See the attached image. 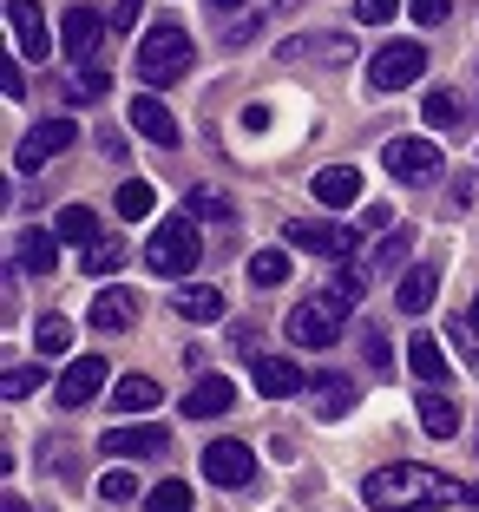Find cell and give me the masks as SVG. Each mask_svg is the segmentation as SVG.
Here are the masks:
<instances>
[{"label": "cell", "instance_id": "obj_1", "mask_svg": "<svg viewBox=\"0 0 479 512\" xmlns=\"http://www.w3.org/2000/svg\"><path fill=\"white\" fill-rule=\"evenodd\" d=\"M361 499L375 512H401V506H420V499H453V486H447V473H427V467H381V473H368L361 480Z\"/></svg>", "mask_w": 479, "mask_h": 512}, {"label": "cell", "instance_id": "obj_2", "mask_svg": "<svg viewBox=\"0 0 479 512\" xmlns=\"http://www.w3.org/2000/svg\"><path fill=\"white\" fill-rule=\"evenodd\" d=\"M197 256H204V237H197V217H165V224L145 237V263L158 276H191L197 270Z\"/></svg>", "mask_w": 479, "mask_h": 512}, {"label": "cell", "instance_id": "obj_3", "mask_svg": "<svg viewBox=\"0 0 479 512\" xmlns=\"http://www.w3.org/2000/svg\"><path fill=\"white\" fill-rule=\"evenodd\" d=\"M191 73V33L184 27H151L138 40V79L145 86H171V79Z\"/></svg>", "mask_w": 479, "mask_h": 512}, {"label": "cell", "instance_id": "obj_4", "mask_svg": "<svg viewBox=\"0 0 479 512\" xmlns=\"http://www.w3.org/2000/svg\"><path fill=\"white\" fill-rule=\"evenodd\" d=\"M420 73H427V46H420V40H388L375 60H368V92H375V99H388V92L414 86Z\"/></svg>", "mask_w": 479, "mask_h": 512}, {"label": "cell", "instance_id": "obj_5", "mask_svg": "<svg viewBox=\"0 0 479 512\" xmlns=\"http://www.w3.org/2000/svg\"><path fill=\"white\" fill-rule=\"evenodd\" d=\"M381 171H388L394 184H434L440 171H447V158H440L434 138H388V145H381Z\"/></svg>", "mask_w": 479, "mask_h": 512}, {"label": "cell", "instance_id": "obj_6", "mask_svg": "<svg viewBox=\"0 0 479 512\" xmlns=\"http://www.w3.org/2000/svg\"><path fill=\"white\" fill-rule=\"evenodd\" d=\"M289 342L296 348H335V335H342V309H329L322 296H309V302H296L289 309Z\"/></svg>", "mask_w": 479, "mask_h": 512}, {"label": "cell", "instance_id": "obj_7", "mask_svg": "<svg viewBox=\"0 0 479 512\" xmlns=\"http://www.w3.org/2000/svg\"><path fill=\"white\" fill-rule=\"evenodd\" d=\"M73 138H79L73 112H66V119H40V125H33V132L14 145V171H40L46 158H60V151L73 145Z\"/></svg>", "mask_w": 479, "mask_h": 512}, {"label": "cell", "instance_id": "obj_8", "mask_svg": "<svg viewBox=\"0 0 479 512\" xmlns=\"http://www.w3.org/2000/svg\"><path fill=\"white\" fill-rule=\"evenodd\" d=\"M250 473H256V453L243 447V440H210L204 447V480L210 486L237 493V486H250Z\"/></svg>", "mask_w": 479, "mask_h": 512}, {"label": "cell", "instance_id": "obj_9", "mask_svg": "<svg viewBox=\"0 0 479 512\" xmlns=\"http://www.w3.org/2000/svg\"><path fill=\"white\" fill-rule=\"evenodd\" d=\"M250 375H256V394H263V401H289V394H309V368L283 362V355H256Z\"/></svg>", "mask_w": 479, "mask_h": 512}, {"label": "cell", "instance_id": "obj_10", "mask_svg": "<svg viewBox=\"0 0 479 512\" xmlns=\"http://www.w3.org/2000/svg\"><path fill=\"white\" fill-rule=\"evenodd\" d=\"M112 33V20L105 14H92V7H66V27H60V40H66V60H99V40Z\"/></svg>", "mask_w": 479, "mask_h": 512}, {"label": "cell", "instance_id": "obj_11", "mask_svg": "<svg viewBox=\"0 0 479 512\" xmlns=\"http://www.w3.org/2000/svg\"><path fill=\"white\" fill-rule=\"evenodd\" d=\"M7 27H14V40H20V60H46V53H53L40 0H7Z\"/></svg>", "mask_w": 479, "mask_h": 512}, {"label": "cell", "instance_id": "obj_12", "mask_svg": "<svg viewBox=\"0 0 479 512\" xmlns=\"http://www.w3.org/2000/svg\"><path fill=\"white\" fill-rule=\"evenodd\" d=\"M99 447L112 453V460H158V453L171 447V434L165 427H105Z\"/></svg>", "mask_w": 479, "mask_h": 512}, {"label": "cell", "instance_id": "obj_13", "mask_svg": "<svg viewBox=\"0 0 479 512\" xmlns=\"http://www.w3.org/2000/svg\"><path fill=\"white\" fill-rule=\"evenodd\" d=\"M289 243H296V250H315V256H355V230L348 224H315V217H296V224H289Z\"/></svg>", "mask_w": 479, "mask_h": 512}, {"label": "cell", "instance_id": "obj_14", "mask_svg": "<svg viewBox=\"0 0 479 512\" xmlns=\"http://www.w3.org/2000/svg\"><path fill=\"white\" fill-rule=\"evenodd\" d=\"M105 375H112V368H105V355H79V362H66V375H60V407H86L92 394L105 388Z\"/></svg>", "mask_w": 479, "mask_h": 512}, {"label": "cell", "instance_id": "obj_15", "mask_svg": "<svg viewBox=\"0 0 479 512\" xmlns=\"http://www.w3.org/2000/svg\"><path fill=\"white\" fill-rule=\"evenodd\" d=\"M125 112H132V132L138 138H151V145H178V119H171V106H165V99H151V92H138V99H132V106H125Z\"/></svg>", "mask_w": 479, "mask_h": 512}, {"label": "cell", "instance_id": "obj_16", "mask_svg": "<svg viewBox=\"0 0 479 512\" xmlns=\"http://www.w3.org/2000/svg\"><path fill=\"white\" fill-rule=\"evenodd\" d=\"M7 263H20L27 276H53L60 270V237H53V230H20Z\"/></svg>", "mask_w": 479, "mask_h": 512}, {"label": "cell", "instance_id": "obj_17", "mask_svg": "<svg viewBox=\"0 0 479 512\" xmlns=\"http://www.w3.org/2000/svg\"><path fill=\"white\" fill-rule=\"evenodd\" d=\"M315 204L322 211H348V204H361V171L355 165H329V171H315Z\"/></svg>", "mask_w": 479, "mask_h": 512}, {"label": "cell", "instance_id": "obj_18", "mask_svg": "<svg viewBox=\"0 0 479 512\" xmlns=\"http://www.w3.org/2000/svg\"><path fill=\"white\" fill-rule=\"evenodd\" d=\"M230 401H237V388H230L224 375H204L184 394V421H217V414H230Z\"/></svg>", "mask_w": 479, "mask_h": 512}, {"label": "cell", "instance_id": "obj_19", "mask_svg": "<svg viewBox=\"0 0 479 512\" xmlns=\"http://www.w3.org/2000/svg\"><path fill=\"white\" fill-rule=\"evenodd\" d=\"M171 309H178L184 322H224V289H210V283H178V289H171Z\"/></svg>", "mask_w": 479, "mask_h": 512}, {"label": "cell", "instance_id": "obj_20", "mask_svg": "<svg viewBox=\"0 0 479 512\" xmlns=\"http://www.w3.org/2000/svg\"><path fill=\"white\" fill-rule=\"evenodd\" d=\"M407 368H414V381H427V388H447V381H453L447 348H440L434 335H414V342H407Z\"/></svg>", "mask_w": 479, "mask_h": 512}, {"label": "cell", "instance_id": "obj_21", "mask_svg": "<svg viewBox=\"0 0 479 512\" xmlns=\"http://www.w3.org/2000/svg\"><path fill=\"white\" fill-rule=\"evenodd\" d=\"M309 401L322 421H342L348 407H355V381L348 375H309Z\"/></svg>", "mask_w": 479, "mask_h": 512}, {"label": "cell", "instance_id": "obj_22", "mask_svg": "<svg viewBox=\"0 0 479 512\" xmlns=\"http://www.w3.org/2000/svg\"><path fill=\"white\" fill-rule=\"evenodd\" d=\"M132 322H138L132 289H99V296H92V329H132Z\"/></svg>", "mask_w": 479, "mask_h": 512}, {"label": "cell", "instance_id": "obj_23", "mask_svg": "<svg viewBox=\"0 0 479 512\" xmlns=\"http://www.w3.org/2000/svg\"><path fill=\"white\" fill-rule=\"evenodd\" d=\"M53 237L73 243V250H92V243H99V211H92V204H66V211L53 217Z\"/></svg>", "mask_w": 479, "mask_h": 512}, {"label": "cell", "instance_id": "obj_24", "mask_svg": "<svg viewBox=\"0 0 479 512\" xmlns=\"http://www.w3.org/2000/svg\"><path fill=\"white\" fill-rule=\"evenodd\" d=\"M420 119H427V132H460L466 125V99L447 86H434L427 99H420Z\"/></svg>", "mask_w": 479, "mask_h": 512}, {"label": "cell", "instance_id": "obj_25", "mask_svg": "<svg viewBox=\"0 0 479 512\" xmlns=\"http://www.w3.org/2000/svg\"><path fill=\"white\" fill-rule=\"evenodd\" d=\"M434 289H440V270H427V263H407L401 289H394V302H401V316H420V309L434 302Z\"/></svg>", "mask_w": 479, "mask_h": 512}, {"label": "cell", "instance_id": "obj_26", "mask_svg": "<svg viewBox=\"0 0 479 512\" xmlns=\"http://www.w3.org/2000/svg\"><path fill=\"white\" fill-rule=\"evenodd\" d=\"M158 401H165V388H158L151 375H119L112 381V407H119V414H145V407H158Z\"/></svg>", "mask_w": 479, "mask_h": 512}, {"label": "cell", "instance_id": "obj_27", "mask_svg": "<svg viewBox=\"0 0 479 512\" xmlns=\"http://www.w3.org/2000/svg\"><path fill=\"white\" fill-rule=\"evenodd\" d=\"M420 434H434V440H453V434H460V407H453L440 388L420 394Z\"/></svg>", "mask_w": 479, "mask_h": 512}, {"label": "cell", "instance_id": "obj_28", "mask_svg": "<svg viewBox=\"0 0 479 512\" xmlns=\"http://www.w3.org/2000/svg\"><path fill=\"white\" fill-rule=\"evenodd\" d=\"M112 92V73H105L99 60H79L73 79H66V106H92V99H105Z\"/></svg>", "mask_w": 479, "mask_h": 512}, {"label": "cell", "instance_id": "obj_29", "mask_svg": "<svg viewBox=\"0 0 479 512\" xmlns=\"http://www.w3.org/2000/svg\"><path fill=\"white\" fill-rule=\"evenodd\" d=\"M361 296H368V263H355V270H335L329 289H322V302H329V309H342V316L355 309Z\"/></svg>", "mask_w": 479, "mask_h": 512}, {"label": "cell", "instance_id": "obj_30", "mask_svg": "<svg viewBox=\"0 0 479 512\" xmlns=\"http://www.w3.org/2000/svg\"><path fill=\"white\" fill-rule=\"evenodd\" d=\"M33 348H40L46 362L66 355V348H73V322H66V316H40V322H33Z\"/></svg>", "mask_w": 479, "mask_h": 512}, {"label": "cell", "instance_id": "obj_31", "mask_svg": "<svg viewBox=\"0 0 479 512\" xmlns=\"http://www.w3.org/2000/svg\"><path fill=\"white\" fill-rule=\"evenodd\" d=\"M407 250H414V237H407V230H388V237L368 250V276H375V270H394V263H407Z\"/></svg>", "mask_w": 479, "mask_h": 512}, {"label": "cell", "instance_id": "obj_32", "mask_svg": "<svg viewBox=\"0 0 479 512\" xmlns=\"http://www.w3.org/2000/svg\"><path fill=\"white\" fill-rule=\"evenodd\" d=\"M283 276H289V250H256L250 256V283L256 289H276Z\"/></svg>", "mask_w": 479, "mask_h": 512}, {"label": "cell", "instance_id": "obj_33", "mask_svg": "<svg viewBox=\"0 0 479 512\" xmlns=\"http://www.w3.org/2000/svg\"><path fill=\"white\" fill-rule=\"evenodd\" d=\"M145 512H191V486L184 480H158L145 493Z\"/></svg>", "mask_w": 479, "mask_h": 512}, {"label": "cell", "instance_id": "obj_34", "mask_svg": "<svg viewBox=\"0 0 479 512\" xmlns=\"http://www.w3.org/2000/svg\"><path fill=\"white\" fill-rule=\"evenodd\" d=\"M40 381H46V368H40V362H20V368H7V375H0V394H7V401H27Z\"/></svg>", "mask_w": 479, "mask_h": 512}, {"label": "cell", "instance_id": "obj_35", "mask_svg": "<svg viewBox=\"0 0 479 512\" xmlns=\"http://www.w3.org/2000/svg\"><path fill=\"white\" fill-rule=\"evenodd\" d=\"M151 204H158V191H151L145 178H125L119 184V224H125V217H145Z\"/></svg>", "mask_w": 479, "mask_h": 512}, {"label": "cell", "instance_id": "obj_36", "mask_svg": "<svg viewBox=\"0 0 479 512\" xmlns=\"http://www.w3.org/2000/svg\"><path fill=\"white\" fill-rule=\"evenodd\" d=\"M86 270H92V276H112V270H125V243L99 237V243L86 250Z\"/></svg>", "mask_w": 479, "mask_h": 512}, {"label": "cell", "instance_id": "obj_37", "mask_svg": "<svg viewBox=\"0 0 479 512\" xmlns=\"http://www.w3.org/2000/svg\"><path fill=\"white\" fill-rule=\"evenodd\" d=\"M99 499H105V506H132V499H138V480H132L125 467H112V473L99 480Z\"/></svg>", "mask_w": 479, "mask_h": 512}, {"label": "cell", "instance_id": "obj_38", "mask_svg": "<svg viewBox=\"0 0 479 512\" xmlns=\"http://www.w3.org/2000/svg\"><path fill=\"white\" fill-rule=\"evenodd\" d=\"M191 217H210V224H224L230 217V197H217V191H191V204H184Z\"/></svg>", "mask_w": 479, "mask_h": 512}, {"label": "cell", "instance_id": "obj_39", "mask_svg": "<svg viewBox=\"0 0 479 512\" xmlns=\"http://www.w3.org/2000/svg\"><path fill=\"white\" fill-rule=\"evenodd\" d=\"M394 14H401V0H355V20H361V27H388Z\"/></svg>", "mask_w": 479, "mask_h": 512}, {"label": "cell", "instance_id": "obj_40", "mask_svg": "<svg viewBox=\"0 0 479 512\" xmlns=\"http://www.w3.org/2000/svg\"><path fill=\"white\" fill-rule=\"evenodd\" d=\"M217 27H224V20H217ZM256 27H263V14H256V7H237V20L224 27V40H230V46H243V40H250Z\"/></svg>", "mask_w": 479, "mask_h": 512}, {"label": "cell", "instance_id": "obj_41", "mask_svg": "<svg viewBox=\"0 0 479 512\" xmlns=\"http://www.w3.org/2000/svg\"><path fill=\"white\" fill-rule=\"evenodd\" d=\"M407 14H414L420 27H440V20H447L453 7H447V0H407Z\"/></svg>", "mask_w": 479, "mask_h": 512}, {"label": "cell", "instance_id": "obj_42", "mask_svg": "<svg viewBox=\"0 0 479 512\" xmlns=\"http://www.w3.org/2000/svg\"><path fill=\"white\" fill-rule=\"evenodd\" d=\"M0 92H7V99H14V106H20V99H27V73H20L14 60L0 66Z\"/></svg>", "mask_w": 479, "mask_h": 512}, {"label": "cell", "instance_id": "obj_43", "mask_svg": "<svg viewBox=\"0 0 479 512\" xmlns=\"http://www.w3.org/2000/svg\"><path fill=\"white\" fill-rule=\"evenodd\" d=\"M138 7H145V0H119V7L105 14V20H112V33H132L138 27Z\"/></svg>", "mask_w": 479, "mask_h": 512}, {"label": "cell", "instance_id": "obj_44", "mask_svg": "<svg viewBox=\"0 0 479 512\" xmlns=\"http://www.w3.org/2000/svg\"><path fill=\"white\" fill-rule=\"evenodd\" d=\"M388 355H394V348H388V335H368V362H375V368H388Z\"/></svg>", "mask_w": 479, "mask_h": 512}, {"label": "cell", "instance_id": "obj_45", "mask_svg": "<svg viewBox=\"0 0 479 512\" xmlns=\"http://www.w3.org/2000/svg\"><path fill=\"white\" fill-rule=\"evenodd\" d=\"M368 230H394V211H388V204H368Z\"/></svg>", "mask_w": 479, "mask_h": 512}, {"label": "cell", "instance_id": "obj_46", "mask_svg": "<svg viewBox=\"0 0 479 512\" xmlns=\"http://www.w3.org/2000/svg\"><path fill=\"white\" fill-rule=\"evenodd\" d=\"M0 512H33V506H27V499H14V493H7V499H0Z\"/></svg>", "mask_w": 479, "mask_h": 512}, {"label": "cell", "instance_id": "obj_47", "mask_svg": "<svg viewBox=\"0 0 479 512\" xmlns=\"http://www.w3.org/2000/svg\"><path fill=\"white\" fill-rule=\"evenodd\" d=\"M460 499H466V506H479V480H466V486H460Z\"/></svg>", "mask_w": 479, "mask_h": 512}, {"label": "cell", "instance_id": "obj_48", "mask_svg": "<svg viewBox=\"0 0 479 512\" xmlns=\"http://www.w3.org/2000/svg\"><path fill=\"white\" fill-rule=\"evenodd\" d=\"M210 7H217V14H237V7H243V0H210Z\"/></svg>", "mask_w": 479, "mask_h": 512}, {"label": "cell", "instance_id": "obj_49", "mask_svg": "<svg viewBox=\"0 0 479 512\" xmlns=\"http://www.w3.org/2000/svg\"><path fill=\"white\" fill-rule=\"evenodd\" d=\"M440 506V499H420V506H401V512H434Z\"/></svg>", "mask_w": 479, "mask_h": 512}, {"label": "cell", "instance_id": "obj_50", "mask_svg": "<svg viewBox=\"0 0 479 512\" xmlns=\"http://www.w3.org/2000/svg\"><path fill=\"white\" fill-rule=\"evenodd\" d=\"M466 322H473V329H479V296H473V316H466Z\"/></svg>", "mask_w": 479, "mask_h": 512}, {"label": "cell", "instance_id": "obj_51", "mask_svg": "<svg viewBox=\"0 0 479 512\" xmlns=\"http://www.w3.org/2000/svg\"><path fill=\"white\" fill-rule=\"evenodd\" d=\"M473 447H479V434H473Z\"/></svg>", "mask_w": 479, "mask_h": 512}]
</instances>
